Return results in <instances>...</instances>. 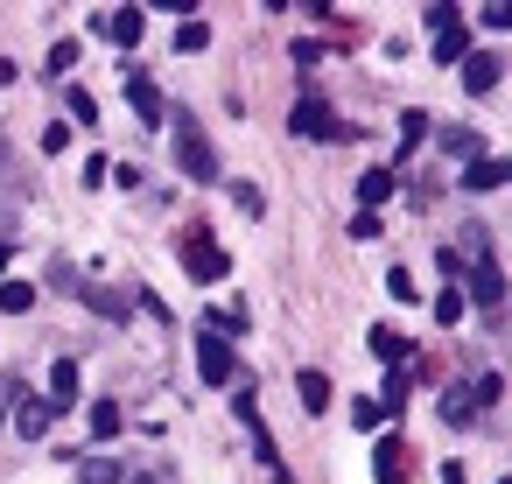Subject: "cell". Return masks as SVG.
Listing matches in <instances>:
<instances>
[{"mask_svg": "<svg viewBox=\"0 0 512 484\" xmlns=\"http://www.w3.org/2000/svg\"><path fill=\"white\" fill-rule=\"evenodd\" d=\"M386 295H393V302H414V274L393 267V274H386Z\"/></svg>", "mask_w": 512, "mask_h": 484, "instance_id": "cell-33", "label": "cell"}, {"mask_svg": "<svg viewBox=\"0 0 512 484\" xmlns=\"http://www.w3.org/2000/svg\"><path fill=\"white\" fill-rule=\"evenodd\" d=\"M407 393H414V379H407V365H393L386 372V393H379V414L386 421H407Z\"/></svg>", "mask_w": 512, "mask_h": 484, "instance_id": "cell-19", "label": "cell"}, {"mask_svg": "<svg viewBox=\"0 0 512 484\" xmlns=\"http://www.w3.org/2000/svg\"><path fill=\"white\" fill-rule=\"evenodd\" d=\"M351 239H379V211H358L351 218Z\"/></svg>", "mask_w": 512, "mask_h": 484, "instance_id": "cell-37", "label": "cell"}, {"mask_svg": "<svg viewBox=\"0 0 512 484\" xmlns=\"http://www.w3.org/2000/svg\"><path fill=\"white\" fill-rule=\"evenodd\" d=\"M288 134H302V141H358V127H344V120H337V106H330L323 92H302V99H295Z\"/></svg>", "mask_w": 512, "mask_h": 484, "instance_id": "cell-2", "label": "cell"}, {"mask_svg": "<svg viewBox=\"0 0 512 484\" xmlns=\"http://www.w3.org/2000/svg\"><path fill=\"white\" fill-rule=\"evenodd\" d=\"M71 120H78V127H92V120H99V106H92V92H85V85H71Z\"/></svg>", "mask_w": 512, "mask_h": 484, "instance_id": "cell-30", "label": "cell"}, {"mask_svg": "<svg viewBox=\"0 0 512 484\" xmlns=\"http://www.w3.org/2000/svg\"><path fill=\"white\" fill-rule=\"evenodd\" d=\"M498 78H505V57H498V50H470V57H463V92H470V99L498 92Z\"/></svg>", "mask_w": 512, "mask_h": 484, "instance_id": "cell-11", "label": "cell"}, {"mask_svg": "<svg viewBox=\"0 0 512 484\" xmlns=\"http://www.w3.org/2000/svg\"><path fill=\"white\" fill-rule=\"evenodd\" d=\"M442 421H449V428H470V421H477V400H470V386H463V379H456V386H442Z\"/></svg>", "mask_w": 512, "mask_h": 484, "instance_id": "cell-21", "label": "cell"}, {"mask_svg": "<svg viewBox=\"0 0 512 484\" xmlns=\"http://www.w3.org/2000/svg\"><path fill=\"white\" fill-rule=\"evenodd\" d=\"M442 484H470V470L463 463H442Z\"/></svg>", "mask_w": 512, "mask_h": 484, "instance_id": "cell-38", "label": "cell"}, {"mask_svg": "<svg viewBox=\"0 0 512 484\" xmlns=\"http://www.w3.org/2000/svg\"><path fill=\"white\" fill-rule=\"evenodd\" d=\"M50 421H57V407H50L43 393H22V400H15V435H22V442H43Z\"/></svg>", "mask_w": 512, "mask_h": 484, "instance_id": "cell-12", "label": "cell"}, {"mask_svg": "<svg viewBox=\"0 0 512 484\" xmlns=\"http://www.w3.org/2000/svg\"><path fill=\"white\" fill-rule=\"evenodd\" d=\"M470 302H477V309H484L491 323H498V309H505V274H498V260H491V246H484V253L470 260Z\"/></svg>", "mask_w": 512, "mask_h": 484, "instance_id": "cell-7", "label": "cell"}, {"mask_svg": "<svg viewBox=\"0 0 512 484\" xmlns=\"http://www.w3.org/2000/svg\"><path fill=\"white\" fill-rule=\"evenodd\" d=\"M246 330H253L246 302H218V309H211V337H225V344H232V337H246Z\"/></svg>", "mask_w": 512, "mask_h": 484, "instance_id": "cell-20", "label": "cell"}, {"mask_svg": "<svg viewBox=\"0 0 512 484\" xmlns=\"http://www.w3.org/2000/svg\"><path fill=\"white\" fill-rule=\"evenodd\" d=\"M421 22H428V36H435V64H442V71L470 57V29H463V8L435 0V8H421Z\"/></svg>", "mask_w": 512, "mask_h": 484, "instance_id": "cell-3", "label": "cell"}, {"mask_svg": "<svg viewBox=\"0 0 512 484\" xmlns=\"http://www.w3.org/2000/svg\"><path fill=\"white\" fill-rule=\"evenodd\" d=\"M407 470H414L407 435H400V428H393V435H379V449H372V477H379V484H407Z\"/></svg>", "mask_w": 512, "mask_h": 484, "instance_id": "cell-10", "label": "cell"}, {"mask_svg": "<svg viewBox=\"0 0 512 484\" xmlns=\"http://www.w3.org/2000/svg\"><path fill=\"white\" fill-rule=\"evenodd\" d=\"M477 22H484V29H512V8H505V0H491V8H477Z\"/></svg>", "mask_w": 512, "mask_h": 484, "instance_id": "cell-35", "label": "cell"}, {"mask_svg": "<svg viewBox=\"0 0 512 484\" xmlns=\"http://www.w3.org/2000/svg\"><path fill=\"white\" fill-rule=\"evenodd\" d=\"M71 295L92 309V316H106V323H127V309H134V295H120V288H106V281H71Z\"/></svg>", "mask_w": 512, "mask_h": 484, "instance_id": "cell-9", "label": "cell"}, {"mask_svg": "<svg viewBox=\"0 0 512 484\" xmlns=\"http://www.w3.org/2000/svg\"><path fill=\"white\" fill-rule=\"evenodd\" d=\"M435 141H442V155H449V162H463V169L484 155V134H477V127H442Z\"/></svg>", "mask_w": 512, "mask_h": 484, "instance_id": "cell-16", "label": "cell"}, {"mask_svg": "<svg viewBox=\"0 0 512 484\" xmlns=\"http://www.w3.org/2000/svg\"><path fill=\"white\" fill-rule=\"evenodd\" d=\"M120 428H127V414H120V400H92V435H99V442H113Z\"/></svg>", "mask_w": 512, "mask_h": 484, "instance_id": "cell-25", "label": "cell"}, {"mask_svg": "<svg viewBox=\"0 0 512 484\" xmlns=\"http://www.w3.org/2000/svg\"><path fill=\"white\" fill-rule=\"evenodd\" d=\"M365 344H372V358H379L386 372H393V365H407V351H414V344H407L393 323H372V330H365Z\"/></svg>", "mask_w": 512, "mask_h": 484, "instance_id": "cell-15", "label": "cell"}, {"mask_svg": "<svg viewBox=\"0 0 512 484\" xmlns=\"http://www.w3.org/2000/svg\"><path fill=\"white\" fill-rule=\"evenodd\" d=\"M197 379H204V386H232V379H239V351H232L225 337H211V330L197 337Z\"/></svg>", "mask_w": 512, "mask_h": 484, "instance_id": "cell-8", "label": "cell"}, {"mask_svg": "<svg viewBox=\"0 0 512 484\" xmlns=\"http://www.w3.org/2000/svg\"><path fill=\"white\" fill-rule=\"evenodd\" d=\"M176 253H183V274H190V281H204V288L232 274V253H225L204 225H197V232H183V239H176Z\"/></svg>", "mask_w": 512, "mask_h": 484, "instance_id": "cell-4", "label": "cell"}, {"mask_svg": "<svg viewBox=\"0 0 512 484\" xmlns=\"http://www.w3.org/2000/svg\"><path fill=\"white\" fill-rule=\"evenodd\" d=\"M8 400H22V372H0V428H8Z\"/></svg>", "mask_w": 512, "mask_h": 484, "instance_id": "cell-32", "label": "cell"}, {"mask_svg": "<svg viewBox=\"0 0 512 484\" xmlns=\"http://www.w3.org/2000/svg\"><path fill=\"white\" fill-rule=\"evenodd\" d=\"M78 386H85L78 358H57V365H50V393H43V400H50L57 414H71V407H78Z\"/></svg>", "mask_w": 512, "mask_h": 484, "instance_id": "cell-13", "label": "cell"}, {"mask_svg": "<svg viewBox=\"0 0 512 484\" xmlns=\"http://www.w3.org/2000/svg\"><path fill=\"white\" fill-rule=\"evenodd\" d=\"M78 71V36H64L57 50H50V78H71Z\"/></svg>", "mask_w": 512, "mask_h": 484, "instance_id": "cell-28", "label": "cell"}, {"mask_svg": "<svg viewBox=\"0 0 512 484\" xmlns=\"http://www.w3.org/2000/svg\"><path fill=\"white\" fill-rule=\"evenodd\" d=\"M232 204H239V211H246V218H260V211H267V197H260V190H253V183H232Z\"/></svg>", "mask_w": 512, "mask_h": 484, "instance_id": "cell-31", "label": "cell"}, {"mask_svg": "<svg viewBox=\"0 0 512 484\" xmlns=\"http://www.w3.org/2000/svg\"><path fill=\"white\" fill-rule=\"evenodd\" d=\"M120 85H127V106H134L141 127H169V106H162V92H155V78L141 64H120Z\"/></svg>", "mask_w": 512, "mask_h": 484, "instance_id": "cell-6", "label": "cell"}, {"mask_svg": "<svg viewBox=\"0 0 512 484\" xmlns=\"http://www.w3.org/2000/svg\"><path fill=\"white\" fill-rule=\"evenodd\" d=\"M386 197H393V169H365L358 176V211H379Z\"/></svg>", "mask_w": 512, "mask_h": 484, "instance_id": "cell-23", "label": "cell"}, {"mask_svg": "<svg viewBox=\"0 0 512 484\" xmlns=\"http://www.w3.org/2000/svg\"><path fill=\"white\" fill-rule=\"evenodd\" d=\"M99 29H106L120 50H134V43H141V29H148V15H141V8H106V15H99Z\"/></svg>", "mask_w": 512, "mask_h": 484, "instance_id": "cell-14", "label": "cell"}, {"mask_svg": "<svg viewBox=\"0 0 512 484\" xmlns=\"http://www.w3.org/2000/svg\"><path fill=\"white\" fill-rule=\"evenodd\" d=\"M428 134H435V120H428L421 106H407V113H400V162H407V155H414Z\"/></svg>", "mask_w": 512, "mask_h": 484, "instance_id": "cell-22", "label": "cell"}, {"mask_svg": "<svg viewBox=\"0 0 512 484\" xmlns=\"http://www.w3.org/2000/svg\"><path fill=\"white\" fill-rule=\"evenodd\" d=\"M435 323H442V330L463 323V288H442V295H435Z\"/></svg>", "mask_w": 512, "mask_h": 484, "instance_id": "cell-29", "label": "cell"}, {"mask_svg": "<svg viewBox=\"0 0 512 484\" xmlns=\"http://www.w3.org/2000/svg\"><path fill=\"white\" fill-rule=\"evenodd\" d=\"M295 393H302V414H330V372L302 365V372H295Z\"/></svg>", "mask_w": 512, "mask_h": 484, "instance_id": "cell-17", "label": "cell"}, {"mask_svg": "<svg viewBox=\"0 0 512 484\" xmlns=\"http://www.w3.org/2000/svg\"><path fill=\"white\" fill-rule=\"evenodd\" d=\"M176 127V141H169V155H176V169H183V183H218L225 176V162H218V141L197 127V113H176L169 120Z\"/></svg>", "mask_w": 512, "mask_h": 484, "instance_id": "cell-1", "label": "cell"}, {"mask_svg": "<svg viewBox=\"0 0 512 484\" xmlns=\"http://www.w3.org/2000/svg\"><path fill=\"white\" fill-rule=\"evenodd\" d=\"M15 85V57H0V92H8Z\"/></svg>", "mask_w": 512, "mask_h": 484, "instance_id": "cell-39", "label": "cell"}, {"mask_svg": "<svg viewBox=\"0 0 512 484\" xmlns=\"http://www.w3.org/2000/svg\"><path fill=\"white\" fill-rule=\"evenodd\" d=\"M239 421H246V435H253V463H267L274 484H295V470L281 463V449H274V435H267V421H260V407H253V386H239Z\"/></svg>", "mask_w": 512, "mask_h": 484, "instance_id": "cell-5", "label": "cell"}, {"mask_svg": "<svg viewBox=\"0 0 512 484\" xmlns=\"http://www.w3.org/2000/svg\"><path fill=\"white\" fill-rule=\"evenodd\" d=\"M64 148H71V127H64V120H57V127H43V155H64Z\"/></svg>", "mask_w": 512, "mask_h": 484, "instance_id": "cell-36", "label": "cell"}, {"mask_svg": "<svg viewBox=\"0 0 512 484\" xmlns=\"http://www.w3.org/2000/svg\"><path fill=\"white\" fill-rule=\"evenodd\" d=\"M176 50H190V57H197V50H211V22H197V15H190V22H176Z\"/></svg>", "mask_w": 512, "mask_h": 484, "instance_id": "cell-27", "label": "cell"}, {"mask_svg": "<svg viewBox=\"0 0 512 484\" xmlns=\"http://www.w3.org/2000/svg\"><path fill=\"white\" fill-rule=\"evenodd\" d=\"M463 190H477V197H491V190H505V162H498V155H477V162L463 169Z\"/></svg>", "mask_w": 512, "mask_h": 484, "instance_id": "cell-18", "label": "cell"}, {"mask_svg": "<svg viewBox=\"0 0 512 484\" xmlns=\"http://www.w3.org/2000/svg\"><path fill=\"white\" fill-rule=\"evenodd\" d=\"M386 414H379V400H351V428H379Z\"/></svg>", "mask_w": 512, "mask_h": 484, "instance_id": "cell-34", "label": "cell"}, {"mask_svg": "<svg viewBox=\"0 0 512 484\" xmlns=\"http://www.w3.org/2000/svg\"><path fill=\"white\" fill-rule=\"evenodd\" d=\"M78 484H127V463H113V456H78Z\"/></svg>", "mask_w": 512, "mask_h": 484, "instance_id": "cell-24", "label": "cell"}, {"mask_svg": "<svg viewBox=\"0 0 512 484\" xmlns=\"http://www.w3.org/2000/svg\"><path fill=\"white\" fill-rule=\"evenodd\" d=\"M134 484H162V477H155V470H148V477H134Z\"/></svg>", "mask_w": 512, "mask_h": 484, "instance_id": "cell-41", "label": "cell"}, {"mask_svg": "<svg viewBox=\"0 0 512 484\" xmlns=\"http://www.w3.org/2000/svg\"><path fill=\"white\" fill-rule=\"evenodd\" d=\"M8 260H15V246H8V239H0V274H8Z\"/></svg>", "mask_w": 512, "mask_h": 484, "instance_id": "cell-40", "label": "cell"}, {"mask_svg": "<svg viewBox=\"0 0 512 484\" xmlns=\"http://www.w3.org/2000/svg\"><path fill=\"white\" fill-rule=\"evenodd\" d=\"M36 309V288L29 281H0V316H29Z\"/></svg>", "mask_w": 512, "mask_h": 484, "instance_id": "cell-26", "label": "cell"}]
</instances>
